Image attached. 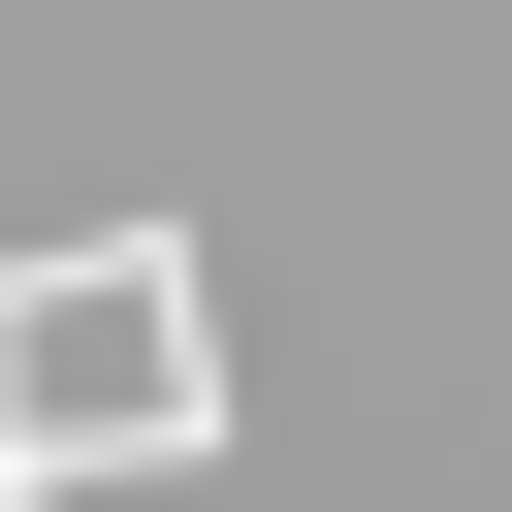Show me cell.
I'll return each mask as SVG.
<instances>
[{"instance_id":"obj_1","label":"cell","mask_w":512,"mask_h":512,"mask_svg":"<svg viewBox=\"0 0 512 512\" xmlns=\"http://www.w3.org/2000/svg\"><path fill=\"white\" fill-rule=\"evenodd\" d=\"M160 448H224V288H192V224L0 256V512H96V480H160Z\"/></svg>"}]
</instances>
